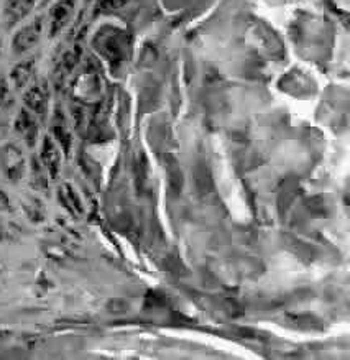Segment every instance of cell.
I'll list each match as a JSON object with an SVG mask.
<instances>
[{
	"mask_svg": "<svg viewBox=\"0 0 350 360\" xmlns=\"http://www.w3.org/2000/svg\"><path fill=\"white\" fill-rule=\"evenodd\" d=\"M38 37H40V22L33 23V25H28L17 35L14 41V48L17 51H25L28 48H32L38 41Z\"/></svg>",
	"mask_w": 350,
	"mask_h": 360,
	"instance_id": "cell-1",
	"label": "cell"
},
{
	"mask_svg": "<svg viewBox=\"0 0 350 360\" xmlns=\"http://www.w3.org/2000/svg\"><path fill=\"white\" fill-rule=\"evenodd\" d=\"M43 156H45V163L48 164V168L53 171V173H56V166H58V155H56L55 146H53L48 140H46V143H45Z\"/></svg>",
	"mask_w": 350,
	"mask_h": 360,
	"instance_id": "cell-6",
	"label": "cell"
},
{
	"mask_svg": "<svg viewBox=\"0 0 350 360\" xmlns=\"http://www.w3.org/2000/svg\"><path fill=\"white\" fill-rule=\"evenodd\" d=\"M33 0H10L9 2V14L10 15H15L17 19L22 17L23 14H27L32 7Z\"/></svg>",
	"mask_w": 350,
	"mask_h": 360,
	"instance_id": "cell-4",
	"label": "cell"
},
{
	"mask_svg": "<svg viewBox=\"0 0 350 360\" xmlns=\"http://www.w3.org/2000/svg\"><path fill=\"white\" fill-rule=\"evenodd\" d=\"M71 7H73V2H63L55 7V10H53V20H55L56 28L58 25H61V23L66 20V17L71 12Z\"/></svg>",
	"mask_w": 350,
	"mask_h": 360,
	"instance_id": "cell-5",
	"label": "cell"
},
{
	"mask_svg": "<svg viewBox=\"0 0 350 360\" xmlns=\"http://www.w3.org/2000/svg\"><path fill=\"white\" fill-rule=\"evenodd\" d=\"M25 100L33 110H41L43 109V104H45V96L38 87H33V89H30V92L25 96Z\"/></svg>",
	"mask_w": 350,
	"mask_h": 360,
	"instance_id": "cell-3",
	"label": "cell"
},
{
	"mask_svg": "<svg viewBox=\"0 0 350 360\" xmlns=\"http://www.w3.org/2000/svg\"><path fill=\"white\" fill-rule=\"evenodd\" d=\"M30 73H32V64L30 63L19 64V66L14 69V73H12V79L15 81L17 87H22L23 84H25V82L28 81V78H30Z\"/></svg>",
	"mask_w": 350,
	"mask_h": 360,
	"instance_id": "cell-2",
	"label": "cell"
}]
</instances>
